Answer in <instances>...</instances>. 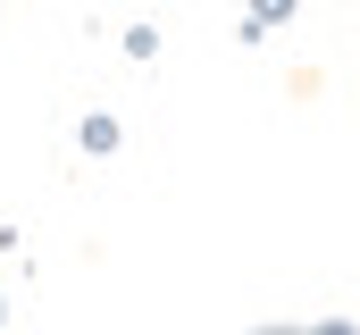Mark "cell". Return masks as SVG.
Returning <instances> with one entry per match:
<instances>
[{"instance_id": "6da1fadb", "label": "cell", "mask_w": 360, "mask_h": 335, "mask_svg": "<svg viewBox=\"0 0 360 335\" xmlns=\"http://www.w3.org/2000/svg\"><path fill=\"white\" fill-rule=\"evenodd\" d=\"M269 335H285V327H269Z\"/></svg>"}]
</instances>
